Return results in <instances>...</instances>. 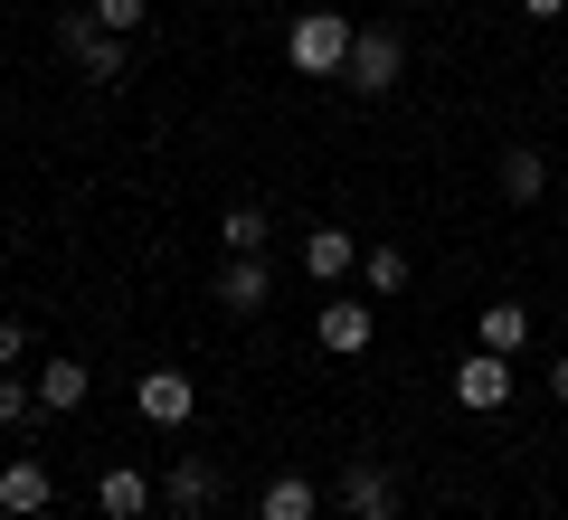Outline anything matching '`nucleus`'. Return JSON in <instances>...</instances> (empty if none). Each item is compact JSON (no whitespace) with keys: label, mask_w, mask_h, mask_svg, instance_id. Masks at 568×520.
Returning <instances> with one entry per match:
<instances>
[{"label":"nucleus","mask_w":568,"mask_h":520,"mask_svg":"<svg viewBox=\"0 0 568 520\" xmlns=\"http://www.w3.org/2000/svg\"><path fill=\"white\" fill-rule=\"evenodd\" d=\"M521 20H540V29H549V20H568V0H521Z\"/></svg>","instance_id":"4be33fe9"},{"label":"nucleus","mask_w":568,"mask_h":520,"mask_svg":"<svg viewBox=\"0 0 568 520\" xmlns=\"http://www.w3.org/2000/svg\"><path fill=\"white\" fill-rule=\"evenodd\" d=\"M351 520H398V501H369V511H351Z\"/></svg>","instance_id":"b1692460"},{"label":"nucleus","mask_w":568,"mask_h":520,"mask_svg":"<svg viewBox=\"0 0 568 520\" xmlns=\"http://www.w3.org/2000/svg\"><path fill=\"white\" fill-rule=\"evenodd\" d=\"M152 511V473L142 463H104L95 473V520H142Z\"/></svg>","instance_id":"6e6552de"},{"label":"nucleus","mask_w":568,"mask_h":520,"mask_svg":"<svg viewBox=\"0 0 568 520\" xmlns=\"http://www.w3.org/2000/svg\"><path fill=\"white\" fill-rule=\"evenodd\" d=\"M133 407H142V426H190V417H200V379L152 369V379H133Z\"/></svg>","instance_id":"39448f33"},{"label":"nucleus","mask_w":568,"mask_h":520,"mask_svg":"<svg viewBox=\"0 0 568 520\" xmlns=\"http://www.w3.org/2000/svg\"><path fill=\"white\" fill-rule=\"evenodd\" d=\"M369 501H398V473L379 455H351L342 463V511H369Z\"/></svg>","instance_id":"2eb2a0df"},{"label":"nucleus","mask_w":568,"mask_h":520,"mask_svg":"<svg viewBox=\"0 0 568 520\" xmlns=\"http://www.w3.org/2000/svg\"><path fill=\"white\" fill-rule=\"evenodd\" d=\"M209 501H219V463H209V455H171L162 511H209Z\"/></svg>","instance_id":"9d476101"},{"label":"nucleus","mask_w":568,"mask_h":520,"mask_svg":"<svg viewBox=\"0 0 568 520\" xmlns=\"http://www.w3.org/2000/svg\"><path fill=\"white\" fill-rule=\"evenodd\" d=\"M313 332H323L332 360H361L369 340H379V313H369L361 294H323V322H313Z\"/></svg>","instance_id":"20e7f679"},{"label":"nucleus","mask_w":568,"mask_h":520,"mask_svg":"<svg viewBox=\"0 0 568 520\" xmlns=\"http://www.w3.org/2000/svg\"><path fill=\"white\" fill-rule=\"evenodd\" d=\"M474 340H484V350H503V360H511V350H521V340H530V303H484V322H474Z\"/></svg>","instance_id":"f3484780"},{"label":"nucleus","mask_w":568,"mask_h":520,"mask_svg":"<svg viewBox=\"0 0 568 520\" xmlns=\"http://www.w3.org/2000/svg\"><path fill=\"white\" fill-rule=\"evenodd\" d=\"M549 398L568 407V350H559V360H549Z\"/></svg>","instance_id":"5701e85b"},{"label":"nucleus","mask_w":568,"mask_h":520,"mask_svg":"<svg viewBox=\"0 0 568 520\" xmlns=\"http://www.w3.org/2000/svg\"><path fill=\"white\" fill-rule=\"evenodd\" d=\"M67 48H77V67L95 85H123V39L114 29H95V20H67Z\"/></svg>","instance_id":"f8f14e48"},{"label":"nucleus","mask_w":568,"mask_h":520,"mask_svg":"<svg viewBox=\"0 0 568 520\" xmlns=\"http://www.w3.org/2000/svg\"><path fill=\"white\" fill-rule=\"evenodd\" d=\"M304 275L323 284V294L351 284V275H361V237H351V227H313V237H304Z\"/></svg>","instance_id":"0eeeda50"},{"label":"nucleus","mask_w":568,"mask_h":520,"mask_svg":"<svg viewBox=\"0 0 568 520\" xmlns=\"http://www.w3.org/2000/svg\"><path fill=\"white\" fill-rule=\"evenodd\" d=\"M219 303L227 313H265V303H275V265L265 256H227L219 265Z\"/></svg>","instance_id":"1a4fd4ad"},{"label":"nucleus","mask_w":568,"mask_h":520,"mask_svg":"<svg viewBox=\"0 0 568 520\" xmlns=\"http://www.w3.org/2000/svg\"><path fill=\"white\" fill-rule=\"evenodd\" d=\"M29 407H39V379H10V369H0V426H20Z\"/></svg>","instance_id":"aec40b11"},{"label":"nucleus","mask_w":568,"mask_h":520,"mask_svg":"<svg viewBox=\"0 0 568 520\" xmlns=\"http://www.w3.org/2000/svg\"><path fill=\"white\" fill-rule=\"evenodd\" d=\"M85 388H95V379H85V360H39V407H48V417H77Z\"/></svg>","instance_id":"dca6fc26"},{"label":"nucleus","mask_w":568,"mask_h":520,"mask_svg":"<svg viewBox=\"0 0 568 520\" xmlns=\"http://www.w3.org/2000/svg\"><path fill=\"white\" fill-rule=\"evenodd\" d=\"M162 520H209V511H162Z\"/></svg>","instance_id":"393cba45"},{"label":"nucleus","mask_w":568,"mask_h":520,"mask_svg":"<svg viewBox=\"0 0 568 520\" xmlns=\"http://www.w3.org/2000/svg\"><path fill=\"white\" fill-rule=\"evenodd\" d=\"M503 200L511 208L549 200V152H540V142H503Z\"/></svg>","instance_id":"9b49d317"},{"label":"nucleus","mask_w":568,"mask_h":520,"mask_svg":"<svg viewBox=\"0 0 568 520\" xmlns=\"http://www.w3.org/2000/svg\"><path fill=\"white\" fill-rule=\"evenodd\" d=\"M265 237H275V218H265L256 200H227L219 208V246H227V256H265Z\"/></svg>","instance_id":"ddd939ff"},{"label":"nucleus","mask_w":568,"mask_h":520,"mask_svg":"<svg viewBox=\"0 0 568 520\" xmlns=\"http://www.w3.org/2000/svg\"><path fill=\"white\" fill-rule=\"evenodd\" d=\"M398 77H407V39H398V29H361L342 85H351V95H398Z\"/></svg>","instance_id":"f03ea898"},{"label":"nucleus","mask_w":568,"mask_h":520,"mask_svg":"<svg viewBox=\"0 0 568 520\" xmlns=\"http://www.w3.org/2000/svg\"><path fill=\"white\" fill-rule=\"evenodd\" d=\"M559 322H568V303H559Z\"/></svg>","instance_id":"a878e982"},{"label":"nucleus","mask_w":568,"mask_h":520,"mask_svg":"<svg viewBox=\"0 0 568 520\" xmlns=\"http://www.w3.org/2000/svg\"><path fill=\"white\" fill-rule=\"evenodd\" d=\"M351 39H361V29H351L342 10H304V20L284 29V58H294V77H342Z\"/></svg>","instance_id":"f257e3e1"},{"label":"nucleus","mask_w":568,"mask_h":520,"mask_svg":"<svg viewBox=\"0 0 568 520\" xmlns=\"http://www.w3.org/2000/svg\"><path fill=\"white\" fill-rule=\"evenodd\" d=\"M511 388H521V379H511V360H503V350H484V340L455 360V407H474V417L511 407Z\"/></svg>","instance_id":"7ed1b4c3"},{"label":"nucleus","mask_w":568,"mask_h":520,"mask_svg":"<svg viewBox=\"0 0 568 520\" xmlns=\"http://www.w3.org/2000/svg\"><path fill=\"white\" fill-rule=\"evenodd\" d=\"M407 246H361V294H407Z\"/></svg>","instance_id":"a211bd4d"},{"label":"nucleus","mask_w":568,"mask_h":520,"mask_svg":"<svg viewBox=\"0 0 568 520\" xmlns=\"http://www.w3.org/2000/svg\"><path fill=\"white\" fill-rule=\"evenodd\" d=\"M85 20H95V29H114V39H133V29L152 20V0H95Z\"/></svg>","instance_id":"6ab92c4d"},{"label":"nucleus","mask_w":568,"mask_h":520,"mask_svg":"<svg viewBox=\"0 0 568 520\" xmlns=\"http://www.w3.org/2000/svg\"><path fill=\"white\" fill-rule=\"evenodd\" d=\"M48 501H58V473H48L39 455H10V463H0V511H10V520H39Z\"/></svg>","instance_id":"423d86ee"},{"label":"nucleus","mask_w":568,"mask_h":520,"mask_svg":"<svg viewBox=\"0 0 568 520\" xmlns=\"http://www.w3.org/2000/svg\"><path fill=\"white\" fill-rule=\"evenodd\" d=\"M256 520H323V492H313L304 473H275L256 492Z\"/></svg>","instance_id":"4468645a"},{"label":"nucleus","mask_w":568,"mask_h":520,"mask_svg":"<svg viewBox=\"0 0 568 520\" xmlns=\"http://www.w3.org/2000/svg\"><path fill=\"white\" fill-rule=\"evenodd\" d=\"M20 360H29V322L0 313V369H20Z\"/></svg>","instance_id":"412c9836"}]
</instances>
